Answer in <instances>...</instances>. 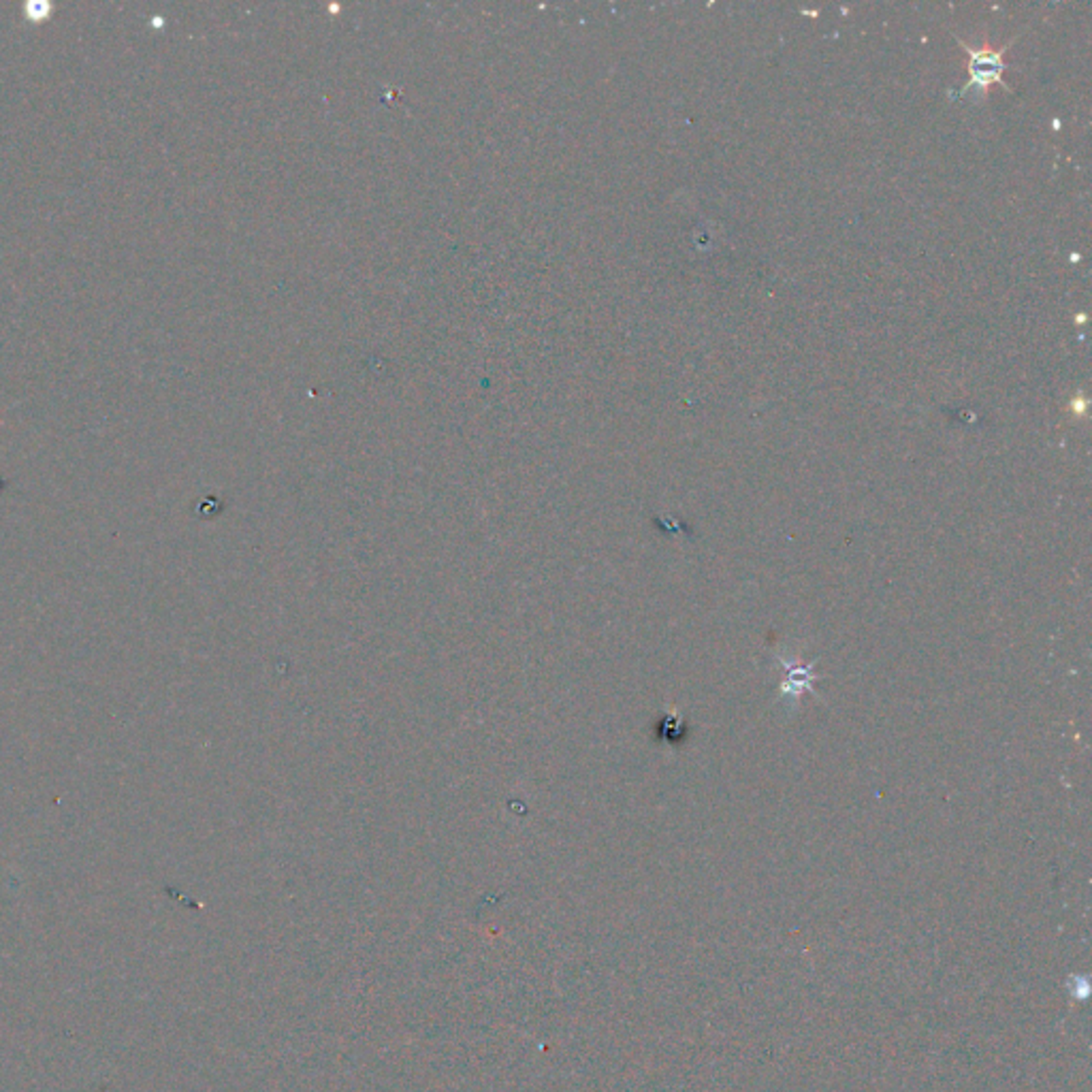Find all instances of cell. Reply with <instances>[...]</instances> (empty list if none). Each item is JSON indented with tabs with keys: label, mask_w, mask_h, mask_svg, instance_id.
<instances>
[{
	"label": "cell",
	"mask_w": 1092,
	"mask_h": 1092,
	"mask_svg": "<svg viewBox=\"0 0 1092 1092\" xmlns=\"http://www.w3.org/2000/svg\"><path fill=\"white\" fill-rule=\"evenodd\" d=\"M960 45L967 49L968 54V81L964 88H960L958 92H954V96L962 98L967 94L973 92L975 94H984L988 90L990 84H998L1001 88H1007L1005 81H1002V73H1005L1007 64L1002 62V51L1009 47L1007 43L1002 49L994 51V49H975V47H968L967 43L960 41Z\"/></svg>",
	"instance_id": "1"
},
{
	"label": "cell",
	"mask_w": 1092,
	"mask_h": 1092,
	"mask_svg": "<svg viewBox=\"0 0 1092 1092\" xmlns=\"http://www.w3.org/2000/svg\"><path fill=\"white\" fill-rule=\"evenodd\" d=\"M779 661L785 668L781 698L798 702L804 691H813V681L817 678V674H813V664H789L785 657H779Z\"/></svg>",
	"instance_id": "2"
},
{
	"label": "cell",
	"mask_w": 1092,
	"mask_h": 1092,
	"mask_svg": "<svg viewBox=\"0 0 1092 1092\" xmlns=\"http://www.w3.org/2000/svg\"><path fill=\"white\" fill-rule=\"evenodd\" d=\"M3 486H4V480H0V489H3Z\"/></svg>",
	"instance_id": "3"
}]
</instances>
